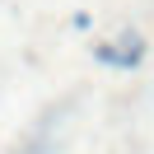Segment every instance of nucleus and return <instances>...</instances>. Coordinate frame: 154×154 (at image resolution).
Returning a JSON list of instances; mask_svg holds the SVG:
<instances>
[{"label":"nucleus","mask_w":154,"mask_h":154,"mask_svg":"<svg viewBox=\"0 0 154 154\" xmlns=\"http://www.w3.org/2000/svg\"><path fill=\"white\" fill-rule=\"evenodd\" d=\"M94 56L103 61V66H117V70H131L135 61L145 56V47H140V38H122V42H112V47H94Z\"/></svg>","instance_id":"f257e3e1"}]
</instances>
